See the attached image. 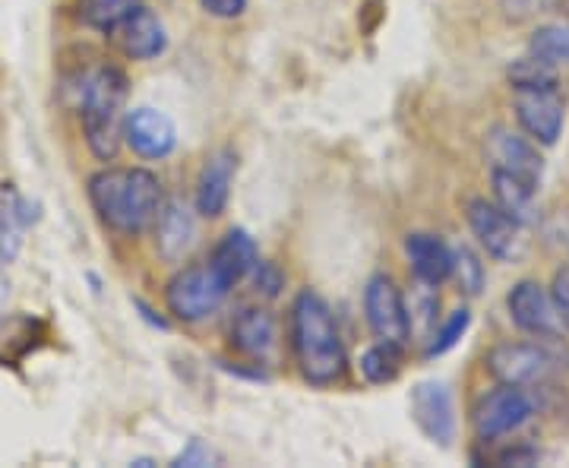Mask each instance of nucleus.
Wrapping results in <instances>:
<instances>
[{"label":"nucleus","instance_id":"obj_30","mask_svg":"<svg viewBox=\"0 0 569 468\" xmlns=\"http://www.w3.org/2000/svg\"><path fill=\"white\" fill-rule=\"evenodd\" d=\"M200 10L212 20H238L247 13V0H200Z\"/></svg>","mask_w":569,"mask_h":468},{"label":"nucleus","instance_id":"obj_12","mask_svg":"<svg viewBox=\"0 0 569 468\" xmlns=\"http://www.w3.org/2000/svg\"><path fill=\"white\" fill-rule=\"evenodd\" d=\"M123 146H130L140 159L159 162L178 149V127L159 108H130L123 114Z\"/></svg>","mask_w":569,"mask_h":468},{"label":"nucleus","instance_id":"obj_31","mask_svg":"<svg viewBox=\"0 0 569 468\" xmlns=\"http://www.w3.org/2000/svg\"><path fill=\"white\" fill-rule=\"evenodd\" d=\"M538 459H541V452L535 447H507L493 456L497 466H535Z\"/></svg>","mask_w":569,"mask_h":468},{"label":"nucleus","instance_id":"obj_18","mask_svg":"<svg viewBox=\"0 0 569 468\" xmlns=\"http://www.w3.org/2000/svg\"><path fill=\"white\" fill-rule=\"evenodd\" d=\"M276 339H279V326L266 307H247L231 323V346L253 361H266L276 348Z\"/></svg>","mask_w":569,"mask_h":468},{"label":"nucleus","instance_id":"obj_5","mask_svg":"<svg viewBox=\"0 0 569 468\" xmlns=\"http://www.w3.org/2000/svg\"><path fill=\"white\" fill-rule=\"evenodd\" d=\"M485 365L497 384L522 389L548 387L550 377L557 374V358L545 342H500L490 348Z\"/></svg>","mask_w":569,"mask_h":468},{"label":"nucleus","instance_id":"obj_20","mask_svg":"<svg viewBox=\"0 0 569 468\" xmlns=\"http://www.w3.org/2000/svg\"><path fill=\"white\" fill-rule=\"evenodd\" d=\"M29 222L32 216L26 197L13 183H0V269L17 263Z\"/></svg>","mask_w":569,"mask_h":468},{"label":"nucleus","instance_id":"obj_24","mask_svg":"<svg viewBox=\"0 0 569 468\" xmlns=\"http://www.w3.org/2000/svg\"><path fill=\"white\" fill-rule=\"evenodd\" d=\"M507 80L512 89H557V67L548 61H541L538 54H526V58H516L507 67Z\"/></svg>","mask_w":569,"mask_h":468},{"label":"nucleus","instance_id":"obj_28","mask_svg":"<svg viewBox=\"0 0 569 468\" xmlns=\"http://www.w3.org/2000/svg\"><path fill=\"white\" fill-rule=\"evenodd\" d=\"M253 276V286H257V291L263 295V298H276L279 295V288L284 286V279H282V272L276 269L272 263H257V269L250 272Z\"/></svg>","mask_w":569,"mask_h":468},{"label":"nucleus","instance_id":"obj_29","mask_svg":"<svg viewBox=\"0 0 569 468\" xmlns=\"http://www.w3.org/2000/svg\"><path fill=\"white\" fill-rule=\"evenodd\" d=\"M550 298H553V307L560 313V320L569 329V266H560L553 272V282H550Z\"/></svg>","mask_w":569,"mask_h":468},{"label":"nucleus","instance_id":"obj_2","mask_svg":"<svg viewBox=\"0 0 569 468\" xmlns=\"http://www.w3.org/2000/svg\"><path fill=\"white\" fill-rule=\"evenodd\" d=\"M291 351L310 387H332L348 374V351L332 307L310 288L291 305Z\"/></svg>","mask_w":569,"mask_h":468},{"label":"nucleus","instance_id":"obj_19","mask_svg":"<svg viewBox=\"0 0 569 468\" xmlns=\"http://www.w3.org/2000/svg\"><path fill=\"white\" fill-rule=\"evenodd\" d=\"M156 231V245L168 263H178L183 253L197 241V222L193 212L181 203V200H164L159 219L152 225Z\"/></svg>","mask_w":569,"mask_h":468},{"label":"nucleus","instance_id":"obj_8","mask_svg":"<svg viewBox=\"0 0 569 468\" xmlns=\"http://www.w3.org/2000/svg\"><path fill=\"white\" fill-rule=\"evenodd\" d=\"M509 320L516 329H522L526 336L538 339V342H560L563 339V320L553 307L550 288L538 286L535 279H522L509 288L507 295Z\"/></svg>","mask_w":569,"mask_h":468},{"label":"nucleus","instance_id":"obj_23","mask_svg":"<svg viewBox=\"0 0 569 468\" xmlns=\"http://www.w3.org/2000/svg\"><path fill=\"white\" fill-rule=\"evenodd\" d=\"M137 7H142V0H80L77 3V17H80L82 26H89V29L108 36Z\"/></svg>","mask_w":569,"mask_h":468},{"label":"nucleus","instance_id":"obj_32","mask_svg":"<svg viewBox=\"0 0 569 468\" xmlns=\"http://www.w3.org/2000/svg\"><path fill=\"white\" fill-rule=\"evenodd\" d=\"M212 462H216L212 449H206L200 440H190V447L174 459V466H212Z\"/></svg>","mask_w":569,"mask_h":468},{"label":"nucleus","instance_id":"obj_6","mask_svg":"<svg viewBox=\"0 0 569 468\" xmlns=\"http://www.w3.org/2000/svg\"><path fill=\"white\" fill-rule=\"evenodd\" d=\"M365 317L370 332L380 342H392V346L406 348L411 342V336H415L406 295H402V288L396 286V279L387 276V272H377V276L367 279Z\"/></svg>","mask_w":569,"mask_h":468},{"label":"nucleus","instance_id":"obj_4","mask_svg":"<svg viewBox=\"0 0 569 468\" xmlns=\"http://www.w3.org/2000/svg\"><path fill=\"white\" fill-rule=\"evenodd\" d=\"M228 291L231 288L224 286L212 266L197 263L171 276V282L164 288V305H168V313L181 323H203L219 313Z\"/></svg>","mask_w":569,"mask_h":468},{"label":"nucleus","instance_id":"obj_10","mask_svg":"<svg viewBox=\"0 0 569 468\" xmlns=\"http://www.w3.org/2000/svg\"><path fill=\"white\" fill-rule=\"evenodd\" d=\"M512 108L522 133L538 146H553L563 133L567 108L557 89H512Z\"/></svg>","mask_w":569,"mask_h":468},{"label":"nucleus","instance_id":"obj_25","mask_svg":"<svg viewBox=\"0 0 569 468\" xmlns=\"http://www.w3.org/2000/svg\"><path fill=\"white\" fill-rule=\"evenodd\" d=\"M529 51L541 61L553 67H569V22H553V26H538L531 32Z\"/></svg>","mask_w":569,"mask_h":468},{"label":"nucleus","instance_id":"obj_13","mask_svg":"<svg viewBox=\"0 0 569 468\" xmlns=\"http://www.w3.org/2000/svg\"><path fill=\"white\" fill-rule=\"evenodd\" d=\"M411 418L430 444L449 449L456 440V408L443 380H421L411 389Z\"/></svg>","mask_w":569,"mask_h":468},{"label":"nucleus","instance_id":"obj_27","mask_svg":"<svg viewBox=\"0 0 569 468\" xmlns=\"http://www.w3.org/2000/svg\"><path fill=\"white\" fill-rule=\"evenodd\" d=\"M449 279L459 282V291H462V295L475 298V295H481V288H485V263L478 260L475 250L456 247V250H452V276H449Z\"/></svg>","mask_w":569,"mask_h":468},{"label":"nucleus","instance_id":"obj_21","mask_svg":"<svg viewBox=\"0 0 569 468\" xmlns=\"http://www.w3.org/2000/svg\"><path fill=\"white\" fill-rule=\"evenodd\" d=\"M490 187H493V203L509 212L522 228L538 222V203H535L538 187L535 183L507 175V171H490Z\"/></svg>","mask_w":569,"mask_h":468},{"label":"nucleus","instance_id":"obj_16","mask_svg":"<svg viewBox=\"0 0 569 468\" xmlns=\"http://www.w3.org/2000/svg\"><path fill=\"white\" fill-rule=\"evenodd\" d=\"M406 257L411 276L421 286L440 288L452 276V247L430 231H411L408 235Z\"/></svg>","mask_w":569,"mask_h":468},{"label":"nucleus","instance_id":"obj_15","mask_svg":"<svg viewBox=\"0 0 569 468\" xmlns=\"http://www.w3.org/2000/svg\"><path fill=\"white\" fill-rule=\"evenodd\" d=\"M238 175V152L234 149H216L200 168V178H197V193H193V206L203 219H219L228 200H231V183Z\"/></svg>","mask_w":569,"mask_h":468},{"label":"nucleus","instance_id":"obj_7","mask_svg":"<svg viewBox=\"0 0 569 468\" xmlns=\"http://www.w3.org/2000/svg\"><path fill=\"white\" fill-rule=\"evenodd\" d=\"M531 415H535V402L529 392L522 387L500 384L478 399V406L471 411V430L481 444H493V440L522 428Z\"/></svg>","mask_w":569,"mask_h":468},{"label":"nucleus","instance_id":"obj_22","mask_svg":"<svg viewBox=\"0 0 569 468\" xmlns=\"http://www.w3.org/2000/svg\"><path fill=\"white\" fill-rule=\"evenodd\" d=\"M402 346H392V342H380L370 346L361 355V377H365L370 387H387L396 384L399 374H402Z\"/></svg>","mask_w":569,"mask_h":468},{"label":"nucleus","instance_id":"obj_1","mask_svg":"<svg viewBox=\"0 0 569 468\" xmlns=\"http://www.w3.org/2000/svg\"><path fill=\"white\" fill-rule=\"evenodd\" d=\"M89 203L118 235L149 231L164 203V187L149 168H102L89 178Z\"/></svg>","mask_w":569,"mask_h":468},{"label":"nucleus","instance_id":"obj_26","mask_svg":"<svg viewBox=\"0 0 569 468\" xmlns=\"http://www.w3.org/2000/svg\"><path fill=\"white\" fill-rule=\"evenodd\" d=\"M468 326H471V310L468 307L452 310L447 320L430 332V346H427L425 358H440V355H447L449 348L459 346L462 336L468 332Z\"/></svg>","mask_w":569,"mask_h":468},{"label":"nucleus","instance_id":"obj_11","mask_svg":"<svg viewBox=\"0 0 569 468\" xmlns=\"http://www.w3.org/2000/svg\"><path fill=\"white\" fill-rule=\"evenodd\" d=\"M485 159H488L490 171H507L522 181L541 183L545 178V159L538 152V143L531 137H522L509 127H493L485 140Z\"/></svg>","mask_w":569,"mask_h":468},{"label":"nucleus","instance_id":"obj_17","mask_svg":"<svg viewBox=\"0 0 569 468\" xmlns=\"http://www.w3.org/2000/svg\"><path fill=\"white\" fill-rule=\"evenodd\" d=\"M257 263H260V250H257V241L250 238V231H244V228H231L216 245L212 257H209V266L219 272V279L228 288L241 286L247 276L257 269Z\"/></svg>","mask_w":569,"mask_h":468},{"label":"nucleus","instance_id":"obj_3","mask_svg":"<svg viewBox=\"0 0 569 468\" xmlns=\"http://www.w3.org/2000/svg\"><path fill=\"white\" fill-rule=\"evenodd\" d=\"M127 96H130L127 73L114 63H99L80 77L77 104L82 114V133L99 162H114L121 152Z\"/></svg>","mask_w":569,"mask_h":468},{"label":"nucleus","instance_id":"obj_33","mask_svg":"<svg viewBox=\"0 0 569 468\" xmlns=\"http://www.w3.org/2000/svg\"><path fill=\"white\" fill-rule=\"evenodd\" d=\"M7 291H10V286H7V279L0 276V307H3V301H7Z\"/></svg>","mask_w":569,"mask_h":468},{"label":"nucleus","instance_id":"obj_14","mask_svg":"<svg viewBox=\"0 0 569 468\" xmlns=\"http://www.w3.org/2000/svg\"><path fill=\"white\" fill-rule=\"evenodd\" d=\"M111 44L118 48V54H123L127 61H156L162 58L168 48V32L164 22L142 3L137 7L127 20H121L111 32H108Z\"/></svg>","mask_w":569,"mask_h":468},{"label":"nucleus","instance_id":"obj_9","mask_svg":"<svg viewBox=\"0 0 569 468\" xmlns=\"http://www.w3.org/2000/svg\"><path fill=\"white\" fill-rule=\"evenodd\" d=\"M466 219L488 257L500 263H512L522 253V225L497 203H488L485 197H471L466 203Z\"/></svg>","mask_w":569,"mask_h":468}]
</instances>
